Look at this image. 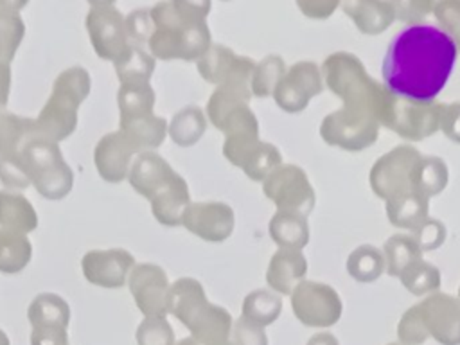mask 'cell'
<instances>
[{
  "label": "cell",
  "instance_id": "6da1fadb",
  "mask_svg": "<svg viewBox=\"0 0 460 345\" xmlns=\"http://www.w3.org/2000/svg\"><path fill=\"white\" fill-rule=\"evenodd\" d=\"M458 50L429 23L406 25L388 43L381 63L383 84L399 99L433 102L453 74Z\"/></svg>",
  "mask_w": 460,
  "mask_h": 345
},
{
  "label": "cell",
  "instance_id": "7a4b0ae2",
  "mask_svg": "<svg viewBox=\"0 0 460 345\" xmlns=\"http://www.w3.org/2000/svg\"><path fill=\"white\" fill-rule=\"evenodd\" d=\"M210 2L169 0L149 9L155 31L147 50L155 59L198 61L210 47L212 36L207 25Z\"/></svg>",
  "mask_w": 460,
  "mask_h": 345
},
{
  "label": "cell",
  "instance_id": "3957f363",
  "mask_svg": "<svg viewBox=\"0 0 460 345\" xmlns=\"http://www.w3.org/2000/svg\"><path fill=\"white\" fill-rule=\"evenodd\" d=\"M323 84L341 99V106L372 115L379 126L392 128L399 97L376 81L361 59L347 50L332 52L322 65Z\"/></svg>",
  "mask_w": 460,
  "mask_h": 345
},
{
  "label": "cell",
  "instance_id": "277c9868",
  "mask_svg": "<svg viewBox=\"0 0 460 345\" xmlns=\"http://www.w3.org/2000/svg\"><path fill=\"white\" fill-rule=\"evenodd\" d=\"M169 313L176 316L201 345L230 340L232 314L225 307L208 302L201 282L196 279L181 277L171 284Z\"/></svg>",
  "mask_w": 460,
  "mask_h": 345
},
{
  "label": "cell",
  "instance_id": "5b68a950",
  "mask_svg": "<svg viewBox=\"0 0 460 345\" xmlns=\"http://www.w3.org/2000/svg\"><path fill=\"white\" fill-rule=\"evenodd\" d=\"M90 93V74L83 66L65 68L52 84V93L34 119L38 135L59 142L77 126V108Z\"/></svg>",
  "mask_w": 460,
  "mask_h": 345
},
{
  "label": "cell",
  "instance_id": "8992f818",
  "mask_svg": "<svg viewBox=\"0 0 460 345\" xmlns=\"http://www.w3.org/2000/svg\"><path fill=\"white\" fill-rule=\"evenodd\" d=\"M31 185L47 199L65 198L74 185V172L58 142L34 135L20 151Z\"/></svg>",
  "mask_w": 460,
  "mask_h": 345
},
{
  "label": "cell",
  "instance_id": "52a82bcc",
  "mask_svg": "<svg viewBox=\"0 0 460 345\" xmlns=\"http://www.w3.org/2000/svg\"><path fill=\"white\" fill-rule=\"evenodd\" d=\"M422 153L411 144H401L381 155L368 172L370 189L383 201L415 192V176Z\"/></svg>",
  "mask_w": 460,
  "mask_h": 345
},
{
  "label": "cell",
  "instance_id": "ba28073f",
  "mask_svg": "<svg viewBox=\"0 0 460 345\" xmlns=\"http://www.w3.org/2000/svg\"><path fill=\"white\" fill-rule=\"evenodd\" d=\"M379 128V122L372 115L341 106L322 119L320 137L332 147L345 151H363L376 144Z\"/></svg>",
  "mask_w": 460,
  "mask_h": 345
},
{
  "label": "cell",
  "instance_id": "9c48e42d",
  "mask_svg": "<svg viewBox=\"0 0 460 345\" xmlns=\"http://www.w3.org/2000/svg\"><path fill=\"white\" fill-rule=\"evenodd\" d=\"M262 194L277 210L309 216L314 208L316 194L305 171L295 164H280L262 180Z\"/></svg>",
  "mask_w": 460,
  "mask_h": 345
},
{
  "label": "cell",
  "instance_id": "30bf717a",
  "mask_svg": "<svg viewBox=\"0 0 460 345\" xmlns=\"http://www.w3.org/2000/svg\"><path fill=\"white\" fill-rule=\"evenodd\" d=\"M289 298L296 320L307 327H332L341 318V298L329 284L304 279L295 286Z\"/></svg>",
  "mask_w": 460,
  "mask_h": 345
},
{
  "label": "cell",
  "instance_id": "8fae6325",
  "mask_svg": "<svg viewBox=\"0 0 460 345\" xmlns=\"http://www.w3.org/2000/svg\"><path fill=\"white\" fill-rule=\"evenodd\" d=\"M84 22L95 54L101 59L115 61L128 47L124 14L113 2H90Z\"/></svg>",
  "mask_w": 460,
  "mask_h": 345
},
{
  "label": "cell",
  "instance_id": "7c38bea8",
  "mask_svg": "<svg viewBox=\"0 0 460 345\" xmlns=\"http://www.w3.org/2000/svg\"><path fill=\"white\" fill-rule=\"evenodd\" d=\"M199 75L216 86L234 88L243 93H250V77L255 66L248 56H237L232 49L212 43V47L196 61Z\"/></svg>",
  "mask_w": 460,
  "mask_h": 345
},
{
  "label": "cell",
  "instance_id": "4fadbf2b",
  "mask_svg": "<svg viewBox=\"0 0 460 345\" xmlns=\"http://www.w3.org/2000/svg\"><path fill=\"white\" fill-rule=\"evenodd\" d=\"M323 92L322 70L314 61H296L279 81L273 99L286 113H300L307 108L313 97Z\"/></svg>",
  "mask_w": 460,
  "mask_h": 345
},
{
  "label": "cell",
  "instance_id": "5bb4252c",
  "mask_svg": "<svg viewBox=\"0 0 460 345\" xmlns=\"http://www.w3.org/2000/svg\"><path fill=\"white\" fill-rule=\"evenodd\" d=\"M252 95L226 86H216L207 102L208 120L225 135L252 131L259 133V122L248 101Z\"/></svg>",
  "mask_w": 460,
  "mask_h": 345
},
{
  "label": "cell",
  "instance_id": "9a60e30c",
  "mask_svg": "<svg viewBox=\"0 0 460 345\" xmlns=\"http://www.w3.org/2000/svg\"><path fill=\"white\" fill-rule=\"evenodd\" d=\"M415 305L429 338L440 345H460V302L456 296L435 291Z\"/></svg>",
  "mask_w": 460,
  "mask_h": 345
},
{
  "label": "cell",
  "instance_id": "2e32d148",
  "mask_svg": "<svg viewBox=\"0 0 460 345\" xmlns=\"http://www.w3.org/2000/svg\"><path fill=\"white\" fill-rule=\"evenodd\" d=\"M128 286L144 316L169 314L171 284L167 273L160 266L151 262L133 266L128 277Z\"/></svg>",
  "mask_w": 460,
  "mask_h": 345
},
{
  "label": "cell",
  "instance_id": "e0dca14e",
  "mask_svg": "<svg viewBox=\"0 0 460 345\" xmlns=\"http://www.w3.org/2000/svg\"><path fill=\"white\" fill-rule=\"evenodd\" d=\"M181 225L208 243H223L235 226L234 208L223 201H190L181 216Z\"/></svg>",
  "mask_w": 460,
  "mask_h": 345
},
{
  "label": "cell",
  "instance_id": "ac0fdd59",
  "mask_svg": "<svg viewBox=\"0 0 460 345\" xmlns=\"http://www.w3.org/2000/svg\"><path fill=\"white\" fill-rule=\"evenodd\" d=\"M135 266L133 255L124 248L90 250L81 259L84 279L99 288H122Z\"/></svg>",
  "mask_w": 460,
  "mask_h": 345
},
{
  "label": "cell",
  "instance_id": "d6986e66",
  "mask_svg": "<svg viewBox=\"0 0 460 345\" xmlns=\"http://www.w3.org/2000/svg\"><path fill=\"white\" fill-rule=\"evenodd\" d=\"M444 102H410L399 99L395 117L392 122V131L399 137L419 142L440 129V115H442Z\"/></svg>",
  "mask_w": 460,
  "mask_h": 345
},
{
  "label": "cell",
  "instance_id": "ffe728a7",
  "mask_svg": "<svg viewBox=\"0 0 460 345\" xmlns=\"http://www.w3.org/2000/svg\"><path fill=\"white\" fill-rule=\"evenodd\" d=\"M135 149L126 135L117 129L106 133L95 146L93 164L99 176L110 183H119L128 178Z\"/></svg>",
  "mask_w": 460,
  "mask_h": 345
},
{
  "label": "cell",
  "instance_id": "44dd1931",
  "mask_svg": "<svg viewBox=\"0 0 460 345\" xmlns=\"http://www.w3.org/2000/svg\"><path fill=\"white\" fill-rule=\"evenodd\" d=\"M178 172L155 151L138 153L129 167L128 180L131 187L144 198L151 199L162 189H165Z\"/></svg>",
  "mask_w": 460,
  "mask_h": 345
},
{
  "label": "cell",
  "instance_id": "7402d4cb",
  "mask_svg": "<svg viewBox=\"0 0 460 345\" xmlns=\"http://www.w3.org/2000/svg\"><path fill=\"white\" fill-rule=\"evenodd\" d=\"M307 273V261L302 250L279 248L266 268V284L277 295H291L295 286L304 280Z\"/></svg>",
  "mask_w": 460,
  "mask_h": 345
},
{
  "label": "cell",
  "instance_id": "603a6c76",
  "mask_svg": "<svg viewBox=\"0 0 460 345\" xmlns=\"http://www.w3.org/2000/svg\"><path fill=\"white\" fill-rule=\"evenodd\" d=\"M345 14L356 23L358 31L368 36L385 32L395 20L392 2L381 0H347L340 4Z\"/></svg>",
  "mask_w": 460,
  "mask_h": 345
},
{
  "label": "cell",
  "instance_id": "cb8c5ba5",
  "mask_svg": "<svg viewBox=\"0 0 460 345\" xmlns=\"http://www.w3.org/2000/svg\"><path fill=\"white\" fill-rule=\"evenodd\" d=\"M120 131L126 135L129 144L133 146L135 153H146L158 147L165 135H167V122L165 119L149 113L131 119H120L119 120Z\"/></svg>",
  "mask_w": 460,
  "mask_h": 345
},
{
  "label": "cell",
  "instance_id": "d4e9b609",
  "mask_svg": "<svg viewBox=\"0 0 460 345\" xmlns=\"http://www.w3.org/2000/svg\"><path fill=\"white\" fill-rule=\"evenodd\" d=\"M149 203H151L153 216L158 223L165 226L181 225L183 210L190 203L187 181L178 174L165 189H162L156 196H153Z\"/></svg>",
  "mask_w": 460,
  "mask_h": 345
},
{
  "label": "cell",
  "instance_id": "484cf974",
  "mask_svg": "<svg viewBox=\"0 0 460 345\" xmlns=\"http://www.w3.org/2000/svg\"><path fill=\"white\" fill-rule=\"evenodd\" d=\"M271 239L279 248L304 250L309 243V221L307 216L298 212L277 210L268 225Z\"/></svg>",
  "mask_w": 460,
  "mask_h": 345
},
{
  "label": "cell",
  "instance_id": "4316f807",
  "mask_svg": "<svg viewBox=\"0 0 460 345\" xmlns=\"http://www.w3.org/2000/svg\"><path fill=\"white\" fill-rule=\"evenodd\" d=\"M0 226L29 234L38 226V214L25 196L0 190Z\"/></svg>",
  "mask_w": 460,
  "mask_h": 345
},
{
  "label": "cell",
  "instance_id": "83f0119b",
  "mask_svg": "<svg viewBox=\"0 0 460 345\" xmlns=\"http://www.w3.org/2000/svg\"><path fill=\"white\" fill-rule=\"evenodd\" d=\"M386 203V216L388 221L395 226V228H402V230H415L424 219H428L429 216V199L410 192V194H402L397 196L394 199L385 201Z\"/></svg>",
  "mask_w": 460,
  "mask_h": 345
},
{
  "label": "cell",
  "instance_id": "f1b7e54d",
  "mask_svg": "<svg viewBox=\"0 0 460 345\" xmlns=\"http://www.w3.org/2000/svg\"><path fill=\"white\" fill-rule=\"evenodd\" d=\"M25 2H0V65H9L23 40L25 23L18 13Z\"/></svg>",
  "mask_w": 460,
  "mask_h": 345
},
{
  "label": "cell",
  "instance_id": "f546056e",
  "mask_svg": "<svg viewBox=\"0 0 460 345\" xmlns=\"http://www.w3.org/2000/svg\"><path fill=\"white\" fill-rule=\"evenodd\" d=\"M156 59L149 54L147 49L128 43V47L120 52V56L113 61L117 77L120 84L126 83H149L153 75Z\"/></svg>",
  "mask_w": 460,
  "mask_h": 345
},
{
  "label": "cell",
  "instance_id": "4dcf8cb0",
  "mask_svg": "<svg viewBox=\"0 0 460 345\" xmlns=\"http://www.w3.org/2000/svg\"><path fill=\"white\" fill-rule=\"evenodd\" d=\"M34 119L20 117L11 111H0V156L20 155L22 147L34 137Z\"/></svg>",
  "mask_w": 460,
  "mask_h": 345
},
{
  "label": "cell",
  "instance_id": "1f68e13d",
  "mask_svg": "<svg viewBox=\"0 0 460 345\" xmlns=\"http://www.w3.org/2000/svg\"><path fill=\"white\" fill-rule=\"evenodd\" d=\"M207 129V117L199 106H185L167 124L171 140L180 147L194 146Z\"/></svg>",
  "mask_w": 460,
  "mask_h": 345
},
{
  "label": "cell",
  "instance_id": "d6a6232c",
  "mask_svg": "<svg viewBox=\"0 0 460 345\" xmlns=\"http://www.w3.org/2000/svg\"><path fill=\"white\" fill-rule=\"evenodd\" d=\"M27 318L32 327L54 325L66 329L70 322V307L56 293H40L34 296L27 309Z\"/></svg>",
  "mask_w": 460,
  "mask_h": 345
},
{
  "label": "cell",
  "instance_id": "836d02e7",
  "mask_svg": "<svg viewBox=\"0 0 460 345\" xmlns=\"http://www.w3.org/2000/svg\"><path fill=\"white\" fill-rule=\"evenodd\" d=\"M32 244L23 232L0 230V273H20L31 261Z\"/></svg>",
  "mask_w": 460,
  "mask_h": 345
},
{
  "label": "cell",
  "instance_id": "e575fe53",
  "mask_svg": "<svg viewBox=\"0 0 460 345\" xmlns=\"http://www.w3.org/2000/svg\"><path fill=\"white\" fill-rule=\"evenodd\" d=\"M347 271L358 282H374L386 271L385 255L372 244H359L347 257Z\"/></svg>",
  "mask_w": 460,
  "mask_h": 345
},
{
  "label": "cell",
  "instance_id": "d590c367",
  "mask_svg": "<svg viewBox=\"0 0 460 345\" xmlns=\"http://www.w3.org/2000/svg\"><path fill=\"white\" fill-rule=\"evenodd\" d=\"M383 255L386 262V273L399 277L406 266L422 259V252L411 234H394L383 244Z\"/></svg>",
  "mask_w": 460,
  "mask_h": 345
},
{
  "label": "cell",
  "instance_id": "8d00e7d4",
  "mask_svg": "<svg viewBox=\"0 0 460 345\" xmlns=\"http://www.w3.org/2000/svg\"><path fill=\"white\" fill-rule=\"evenodd\" d=\"M282 313L280 295L268 289H255L243 300V318L250 320L259 327L273 323Z\"/></svg>",
  "mask_w": 460,
  "mask_h": 345
},
{
  "label": "cell",
  "instance_id": "74e56055",
  "mask_svg": "<svg viewBox=\"0 0 460 345\" xmlns=\"http://www.w3.org/2000/svg\"><path fill=\"white\" fill-rule=\"evenodd\" d=\"M155 90L149 83H126L120 84L117 92V104L120 119H131L153 113L155 108Z\"/></svg>",
  "mask_w": 460,
  "mask_h": 345
},
{
  "label": "cell",
  "instance_id": "f35d334b",
  "mask_svg": "<svg viewBox=\"0 0 460 345\" xmlns=\"http://www.w3.org/2000/svg\"><path fill=\"white\" fill-rule=\"evenodd\" d=\"M399 280L408 293L415 296H426L438 291L442 277L437 266H433L431 262H426L424 259H417L402 270V273L399 275Z\"/></svg>",
  "mask_w": 460,
  "mask_h": 345
},
{
  "label": "cell",
  "instance_id": "ab89813d",
  "mask_svg": "<svg viewBox=\"0 0 460 345\" xmlns=\"http://www.w3.org/2000/svg\"><path fill=\"white\" fill-rule=\"evenodd\" d=\"M449 180V169L438 156H424L419 162L415 176V194L429 199L440 194Z\"/></svg>",
  "mask_w": 460,
  "mask_h": 345
},
{
  "label": "cell",
  "instance_id": "60d3db41",
  "mask_svg": "<svg viewBox=\"0 0 460 345\" xmlns=\"http://www.w3.org/2000/svg\"><path fill=\"white\" fill-rule=\"evenodd\" d=\"M284 74H286V63L280 56H277V54L264 56L261 61L255 63L252 77H250L252 95L259 97V99L273 95V92Z\"/></svg>",
  "mask_w": 460,
  "mask_h": 345
},
{
  "label": "cell",
  "instance_id": "b9f144b4",
  "mask_svg": "<svg viewBox=\"0 0 460 345\" xmlns=\"http://www.w3.org/2000/svg\"><path fill=\"white\" fill-rule=\"evenodd\" d=\"M282 164V155L280 151L270 144V142H262L259 140V144L252 149V153L246 156V160L243 162L241 169L243 172L253 180V181H261L275 169Z\"/></svg>",
  "mask_w": 460,
  "mask_h": 345
},
{
  "label": "cell",
  "instance_id": "7bdbcfd3",
  "mask_svg": "<svg viewBox=\"0 0 460 345\" xmlns=\"http://www.w3.org/2000/svg\"><path fill=\"white\" fill-rule=\"evenodd\" d=\"M138 345H174V331L165 316H146L137 329Z\"/></svg>",
  "mask_w": 460,
  "mask_h": 345
},
{
  "label": "cell",
  "instance_id": "ee69618b",
  "mask_svg": "<svg viewBox=\"0 0 460 345\" xmlns=\"http://www.w3.org/2000/svg\"><path fill=\"white\" fill-rule=\"evenodd\" d=\"M433 16L437 18L442 31L453 40L460 52V0H442L433 4Z\"/></svg>",
  "mask_w": 460,
  "mask_h": 345
},
{
  "label": "cell",
  "instance_id": "f6af8a7d",
  "mask_svg": "<svg viewBox=\"0 0 460 345\" xmlns=\"http://www.w3.org/2000/svg\"><path fill=\"white\" fill-rule=\"evenodd\" d=\"M410 234L415 239V243L419 244L420 252L424 253V252H433V250L440 248L446 241L447 230H446V225L440 219L428 217L415 230H411Z\"/></svg>",
  "mask_w": 460,
  "mask_h": 345
},
{
  "label": "cell",
  "instance_id": "bcb514c9",
  "mask_svg": "<svg viewBox=\"0 0 460 345\" xmlns=\"http://www.w3.org/2000/svg\"><path fill=\"white\" fill-rule=\"evenodd\" d=\"M397 338L402 345H422L429 338L419 316L417 305H411L402 313L397 323Z\"/></svg>",
  "mask_w": 460,
  "mask_h": 345
},
{
  "label": "cell",
  "instance_id": "7dc6e473",
  "mask_svg": "<svg viewBox=\"0 0 460 345\" xmlns=\"http://www.w3.org/2000/svg\"><path fill=\"white\" fill-rule=\"evenodd\" d=\"M124 20H126L128 43L146 49L147 41L155 31L149 9H135Z\"/></svg>",
  "mask_w": 460,
  "mask_h": 345
},
{
  "label": "cell",
  "instance_id": "c3c4849f",
  "mask_svg": "<svg viewBox=\"0 0 460 345\" xmlns=\"http://www.w3.org/2000/svg\"><path fill=\"white\" fill-rule=\"evenodd\" d=\"M0 181L9 189H27L31 180L20 155L0 156Z\"/></svg>",
  "mask_w": 460,
  "mask_h": 345
},
{
  "label": "cell",
  "instance_id": "681fc988",
  "mask_svg": "<svg viewBox=\"0 0 460 345\" xmlns=\"http://www.w3.org/2000/svg\"><path fill=\"white\" fill-rule=\"evenodd\" d=\"M433 4L429 0H404V2H392L395 20H401L408 25L424 23V18L433 11Z\"/></svg>",
  "mask_w": 460,
  "mask_h": 345
},
{
  "label": "cell",
  "instance_id": "f907efd6",
  "mask_svg": "<svg viewBox=\"0 0 460 345\" xmlns=\"http://www.w3.org/2000/svg\"><path fill=\"white\" fill-rule=\"evenodd\" d=\"M230 341L234 345H268V336L264 332V327H259L250 320L239 316L232 323Z\"/></svg>",
  "mask_w": 460,
  "mask_h": 345
},
{
  "label": "cell",
  "instance_id": "816d5d0a",
  "mask_svg": "<svg viewBox=\"0 0 460 345\" xmlns=\"http://www.w3.org/2000/svg\"><path fill=\"white\" fill-rule=\"evenodd\" d=\"M440 131L455 144H460V101L444 102L440 115Z\"/></svg>",
  "mask_w": 460,
  "mask_h": 345
},
{
  "label": "cell",
  "instance_id": "f5cc1de1",
  "mask_svg": "<svg viewBox=\"0 0 460 345\" xmlns=\"http://www.w3.org/2000/svg\"><path fill=\"white\" fill-rule=\"evenodd\" d=\"M31 345H68L66 329L54 327V325L32 327Z\"/></svg>",
  "mask_w": 460,
  "mask_h": 345
},
{
  "label": "cell",
  "instance_id": "db71d44e",
  "mask_svg": "<svg viewBox=\"0 0 460 345\" xmlns=\"http://www.w3.org/2000/svg\"><path fill=\"white\" fill-rule=\"evenodd\" d=\"M296 7L307 18L325 20L334 13V9L340 7V2H336V0H298Z\"/></svg>",
  "mask_w": 460,
  "mask_h": 345
},
{
  "label": "cell",
  "instance_id": "11a10c76",
  "mask_svg": "<svg viewBox=\"0 0 460 345\" xmlns=\"http://www.w3.org/2000/svg\"><path fill=\"white\" fill-rule=\"evenodd\" d=\"M11 90V66L0 65V111H4Z\"/></svg>",
  "mask_w": 460,
  "mask_h": 345
},
{
  "label": "cell",
  "instance_id": "9f6ffc18",
  "mask_svg": "<svg viewBox=\"0 0 460 345\" xmlns=\"http://www.w3.org/2000/svg\"><path fill=\"white\" fill-rule=\"evenodd\" d=\"M305 345H340V341L331 332H316L307 340Z\"/></svg>",
  "mask_w": 460,
  "mask_h": 345
},
{
  "label": "cell",
  "instance_id": "6f0895ef",
  "mask_svg": "<svg viewBox=\"0 0 460 345\" xmlns=\"http://www.w3.org/2000/svg\"><path fill=\"white\" fill-rule=\"evenodd\" d=\"M174 345H201V343H198L192 336H189V338H183V340H180L178 343L174 341Z\"/></svg>",
  "mask_w": 460,
  "mask_h": 345
},
{
  "label": "cell",
  "instance_id": "680465c9",
  "mask_svg": "<svg viewBox=\"0 0 460 345\" xmlns=\"http://www.w3.org/2000/svg\"><path fill=\"white\" fill-rule=\"evenodd\" d=\"M0 345H9V338L2 329H0Z\"/></svg>",
  "mask_w": 460,
  "mask_h": 345
},
{
  "label": "cell",
  "instance_id": "91938a15",
  "mask_svg": "<svg viewBox=\"0 0 460 345\" xmlns=\"http://www.w3.org/2000/svg\"><path fill=\"white\" fill-rule=\"evenodd\" d=\"M214 345H234L230 340H226V341H221V343H214Z\"/></svg>",
  "mask_w": 460,
  "mask_h": 345
},
{
  "label": "cell",
  "instance_id": "94428289",
  "mask_svg": "<svg viewBox=\"0 0 460 345\" xmlns=\"http://www.w3.org/2000/svg\"><path fill=\"white\" fill-rule=\"evenodd\" d=\"M386 345H402V343H399V341H392V343H386Z\"/></svg>",
  "mask_w": 460,
  "mask_h": 345
},
{
  "label": "cell",
  "instance_id": "6125c7cd",
  "mask_svg": "<svg viewBox=\"0 0 460 345\" xmlns=\"http://www.w3.org/2000/svg\"><path fill=\"white\" fill-rule=\"evenodd\" d=\"M456 300L460 302V286H458V296H456Z\"/></svg>",
  "mask_w": 460,
  "mask_h": 345
}]
</instances>
